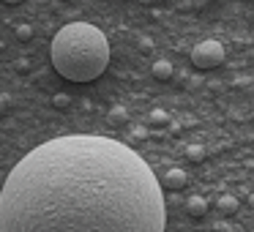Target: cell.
Instances as JSON below:
<instances>
[{
	"label": "cell",
	"mask_w": 254,
	"mask_h": 232,
	"mask_svg": "<svg viewBox=\"0 0 254 232\" xmlns=\"http://www.w3.org/2000/svg\"><path fill=\"white\" fill-rule=\"evenodd\" d=\"M153 170L128 145L68 134L33 148L0 191V232H164Z\"/></svg>",
	"instance_id": "1"
},
{
	"label": "cell",
	"mask_w": 254,
	"mask_h": 232,
	"mask_svg": "<svg viewBox=\"0 0 254 232\" xmlns=\"http://www.w3.org/2000/svg\"><path fill=\"white\" fill-rule=\"evenodd\" d=\"M50 58L55 71L68 82H93L110 63V41L96 25L71 22L52 39Z\"/></svg>",
	"instance_id": "2"
},
{
	"label": "cell",
	"mask_w": 254,
	"mask_h": 232,
	"mask_svg": "<svg viewBox=\"0 0 254 232\" xmlns=\"http://www.w3.org/2000/svg\"><path fill=\"white\" fill-rule=\"evenodd\" d=\"M221 60H224V47L213 39L199 41L191 50V63L197 68H216V66H221Z\"/></svg>",
	"instance_id": "3"
},
{
	"label": "cell",
	"mask_w": 254,
	"mask_h": 232,
	"mask_svg": "<svg viewBox=\"0 0 254 232\" xmlns=\"http://www.w3.org/2000/svg\"><path fill=\"white\" fill-rule=\"evenodd\" d=\"M167 188H172V191H181L183 186L189 183V175L181 170V167H172V170H167Z\"/></svg>",
	"instance_id": "4"
},
{
	"label": "cell",
	"mask_w": 254,
	"mask_h": 232,
	"mask_svg": "<svg viewBox=\"0 0 254 232\" xmlns=\"http://www.w3.org/2000/svg\"><path fill=\"white\" fill-rule=\"evenodd\" d=\"M153 77L156 79H170L172 77V63L170 60H156L153 63Z\"/></svg>",
	"instance_id": "5"
},
{
	"label": "cell",
	"mask_w": 254,
	"mask_h": 232,
	"mask_svg": "<svg viewBox=\"0 0 254 232\" xmlns=\"http://www.w3.org/2000/svg\"><path fill=\"white\" fill-rule=\"evenodd\" d=\"M189 213L191 216H205V210H208V202H205L202 197H189Z\"/></svg>",
	"instance_id": "6"
},
{
	"label": "cell",
	"mask_w": 254,
	"mask_h": 232,
	"mask_svg": "<svg viewBox=\"0 0 254 232\" xmlns=\"http://www.w3.org/2000/svg\"><path fill=\"white\" fill-rule=\"evenodd\" d=\"M186 156H189L191 161H202V159H205V148H199V145H189Z\"/></svg>",
	"instance_id": "7"
},
{
	"label": "cell",
	"mask_w": 254,
	"mask_h": 232,
	"mask_svg": "<svg viewBox=\"0 0 254 232\" xmlns=\"http://www.w3.org/2000/svg\"><path fill=\"white\" fill-rule=\"evenodd\" d=\"M14 33H17L19 41H30V36H33V28H30V25H17V30H14Z\"/></svg>",
	"instance_id": "8"
},
{
	"label": "cell",
	"mask_w": 254,
	"mask_h": 232,
	"mask_svg": "<svg viewBox=\"0 0 254 232\" xmlns=\"http://www.w3.org/2000/svg\"><path fill=\"white\" fill-rule=\"evenodd\" d=\"M219 208L224 210V213H230V210L238 208V199H235V197H221V199H219Z\"/></svg>",
	"instance_id": "9"
},
{
	"label": "cell",
	"mask_w": 254,
	"mask_h": 232,
	"mask_svg": "<svg viewBox=\"0 0 254 232\" xmlns=\"http://www.w3.org/2000/svg\"><path fill=\"white\" fill-rule=\"evenodd\" d=\"M68 101H71V99H68L66 93H58L55 99H52V104H55L58 110H66V107H68Z\"/></svg>",
	"instance_id": "10"
},
{
	"label": "cell",
	"mask_w": 254,
	"mask_h": 232,
	"mask_svg": "<svg viewBox=\"0 0 254 232\" xmlns=\"http://www.w3.org/2000/svg\"><path fill=\"white\" fill-rule=\"evenodd\" d=\"M150 120H153V123H164L167 115H164L161 110H153V112H150Z\"/></svg>",
	"instance_id": "11"
},
{
	"label": "cell",
	"mask_w": 254,
	"mask_h": 232,
	"mask_svg": "<svg viewBox=\"0 0 254 232\" xmlns=\"http://www.w3.org/2000/svg\"><path fill=\"white\" fill-rule=\"evenodd\" d=\"M6 110H8V96L3 93V96H0V115H3Z\"/></svg>",
	"instance_id": "12"
},
{
	"label": "cell",
	"mask_w": 254,
	"mask_h": 232,
	"mask_svg": "<svg viewBox=\"0 0 254 232\" xmlns=\"http://www.w3.org/2000/svg\"><path fill=\"white\" fill-rule=\"evenodd\" d=\"M3 3H8V6H17V3H22V0H3Z\"/></svg>",
	"instance_id": "13"
}]
</instances>
